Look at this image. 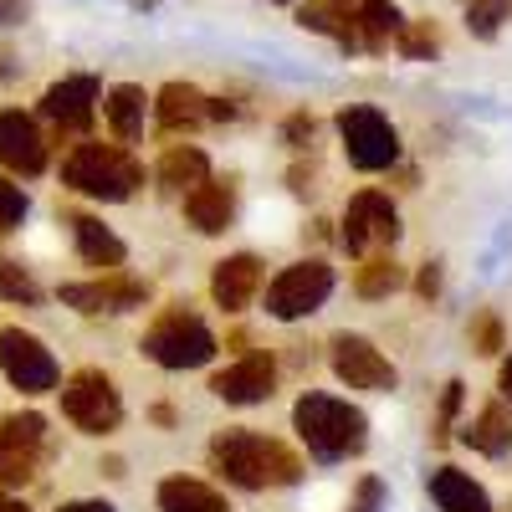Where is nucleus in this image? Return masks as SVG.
Masks as SVG:
<instances>
[{"mask_svg":"<svg viewBox=\"0 0 512 512\" xmlns=\"http://www.w3.org/2000/svg\"><path fill=\"white\" fill-rule=\"evenodd\" d=\"M210 461L231 487L262 492V487H292L303 477V461H297L282 441L256 436V431H221L210 441Z\"/></svg>","mask_w":512,"mask_h":512,"instance_id":"obj_1","label":"nucleus"},{"mask_svg":"<svg viewBox=\"0 0 512 512\" xmlns=\"http://www.w3.org/2000/svg\"><path fill=\"white\" fill-rule=\"evenodd\" d=\"M292 425L303 446L318 456V461H344V456H359L364 441H369V420L359 405L338 400V395H303L292 405Z\"/></svg>","mask_w":512,"mask_h":512,"instance_id":"obj_2","label":"nucleus"},{"mask_svg":"<svg viewBox=\"0 0 512 512\" xmlns=\"http://www.w3.org/2000/svg\"><path fill=\"white\" fill-rule=\"evenodd\" d=\"M62 180L77 190V195H93V200H128L139 185H144V164L118 149V144H77L67 159H62Z\"/></svg>","mask_w":512,"mask_h":512,"instance_id":"obj_3","label":"nucleus"},{"mask_svg":"<svg viewBox=\"0 0 512 512\" xmlns=\"http://www.w3.org/2000/svg\"><path fill=\"white\" fill-rule=\"evenodd\" d=\"M144 354L159 369H200L216 359V333H210L190 308H169L149 333H144Z\"/></svg>","mask_w":512,"mask_h":512,"instance_id":"obj_4","label":"nucleus"},{"mask_svg":"<svg viewBox=\"0 0 512 512\" xmlns=\"http://www.w3.org/2000/svg\"><path fill=\"white\" fill-rule=\"evenodd\" d=\"M62 415L77 425V431L108 436V431H118V420H123V395H118V384L103 369H77L62 384Z\"/></svg>","mask_w":512,"mask_h":512,"instance_id":"obj_5","label":"nucleus"},{"mask_svg":"<svg viewBox=\"0 0 512 512\" xmlns=\"http://www.w3.org/2000/svg\"><path fill=\"white\" fill-rule=\"evenodd\" d=\"M338 134H344V149H349V164L364 169V175H379L400 159V134L395 123L384 118L379 108H344L338 113Z\"/></svg>","mask_w":512,"mask_h":512,"instance_id":"obj_6","label":"nucleus"},{"mask_svg":"<svg viewBox=\"0 0 512 512\" xmlns=\"http://www.w3.org/2000/svg\"><path fill=\"white\" fill-rule=\"evenodd\" d=\"M0 369H6V379L16 384L21 395H52L62 384V369H57L52 349L41 344L36 333L16 328V323L0 328Z\"/></svg>","mask_w":512,"mask_h":512,"instance_id":"obj_7","label":"nucleus"},{"mask_svg":"<svg viewBox=\"0 0 512 512\" xmlns=\"http://www.w3.org/2000/svg\"><path fill=\"white\" fill-rule=\"evenodd\" d=\"M328 292H333V267L328 262H292L267 287V313L277 323H297V318L318 313L328 303Z\"/></svg>","mask_w":512,"mask_h":512,"instance_id":"obj_8","label":"nucleus"},{"mask_svg":"<svg viewBox=\"0 0 512 512\" xmlns=\"http://www.w3.org/2000/svg\"><path fill=\"white\" fill-rule=\"evenodd\" d=\"M41 441H47V420L36 410L0 420V487H26L36 477Z\"/></svg>","mask_w":512,"mask_h":512,"instance_id":"obj_9","label":"nucleus"},{"mask_svg":"<svg viewBox=\"0 0 512 512\" xmlns=\"http://www.w3.org/2000/svg\"><path fill=\"white\" fill-rule=\"evenodd\" d=\"M328 359H333V374L349 390H395V364L359 333H338L328 344Z\"/></svg>","mask_w":512,"mask_h":512,"instance_id":"obj_10","label":"nucleus"},{"mask_svg":"<svg viewBox=\"0 0 512 512\" xmlns=\"http://www.w3.org/2000/svg\"><path fill=\"white\" fill-rule=\"evenodd\" d=\"M395 241H400V216H395L390 195H379V190L354 195L344 210V246L364 256L369 246H395Z\"/></svg>","mask_w":512,"mask_h":512,"instance_id":"obj_11","label":"nucleus"},{"mask_svg":"<svg viewBox=\"0 0 512 512\" xmlns=\"http://www.w3.org/2000/svg\"><path fill=\"white\" fill-rule=\"evenodd\" d=\"M272 390H277V359L272 354H246L210 379V395L226 405H262V400H272Z\"/></svg>","mask_w":512,"mask_h":512,"instance_id":"obj_12","label":"nucleus"},{"mask_svg":"<svg viewBox=\"0 0 512 512\" xmlns=\"http://www.w3.org/2000/svg\"><path fill=\"white\" fill-rule=\"evenodd\" d=\"M62 303L77 308V313H123V308L144 303V282L123 277V272H103L98 282H67Z\"/></svg>","mask_w":512,"mask_h":512,"instance_id":"obj_13","label":"nucleus"},{"mask_svg":"<svg viewBox=\"0 0 512 512\" xmlns=\"http://www.w3.org/2000/svg\"><path fill=\"white\" fill-rule=\"evenodd\" d=\"M0 164L16 169V175H41L47 169V139L21 108L0 113Z\"/></svg>","mask_w":512,"mask_h":512,"instance_id":"obj_14","label":"nucleus"},{"mask_svg":"<svg viewBox=\"0 0 512 512\" xmlns=\"http://www.w3.org/2000/svg\"><path fill=\"white\" fill-rule=\"evenodd\" d=\"M103 88H98V77H62L57 88H47V98H41V113H47L52 123L72 128V134H82V128L93 123V108H98Z\"/></svg>","mask_w":512,"mask_h":512,"instance_id":"obj_15","label":"nucleus"},{"mask_svg":"<svg viewBox=\"0 0 512 512\" xmlns=\"http://www.w3.org/2000/svg\"><path fill=\"white\" fill-rule=\"evenodd\" d=\"M185 216H190V226H195L200 236H221V231L236 221V185L205 175V180L190 185V195H185Z\"/></svg>","mask_w":512,"mask_h":512,"instance_id":"obj_16","label":"nucleus"},{"mask_svg":"<svg viewBox=\"0 0 512 512\" xmlns=\"http://www.w3.org/2000/svg\"><path fill=\"white\" fill-rule=\"evenodd\" d=\"M256 287H262V262H256L251 251H236L226 256V262H216V272H210V297L226 308V313H241Z\"/></svg>","mask_w":512,"mask_h":512,"instance_id":"obj_17","label":"nucleus"},{"mask_svg":"<svg viewBox=\"0 0 512 512\" xmlns=\"http://www.w3.org/2000/svg\"><path fill=\"white\" fill-rule=\"evenodd\" d=\"M297 26L318 31V36H333L338 47H359V16L344 6V0H308V6H297Z\"/></svg>","mask_w":512,"mask_h":512,"instance_id":"obj_18","label":"nucleus"},{"mask_svg":"<svg viewBox=\"0 0 512 512\" xmlns=\"http://www.w3.org/2000/svg\"><path fill=\"white\" fill-rule=\"evenodd\" d=\"M67 226H72V236H77V256H82L88 267H98V272H118V267H123V241H118L98 216H72Z\"/></svg>","mask_w":512,"mask_h":512,"instance_id":"obj_19","label":"nucleus"},{"mask_svg":"<svg viewBox=\"0 0 512 512\" xmlns=\"http://www.w3.org/2000/svg\"><path fill=\"white\" fill-rule=\"evenodd\" d=\"M205 93L200 88H190V82H169V88L159 93V103H154V113H159V128L164 134H180V128H200L205 123Z\"/></svg>","mask_w":512,"mask_h":512,"instance_id":"obj_20","label":"nucleus"},{"mask_svg":"<svg viewBox=\"0 0 512 512\" xmlns=\"http://www.w3.org/2000/svg\"><path fill=\"white\" fill-rule=\"evenodd\" d=\"M431 497L441 512H492V497L466 477L456 472V466H441V472H431Z\"/></svg>","mask_w":512,"mask_h":512,"instance_id":"obj_21","label":"nucleus"},{"mask_svg":"<svg viewBox=\"0 0 512 512\" xmlns=\"http://www.w3.org/2000/svg\"><path fill=\"white\" fill-rule=\"evenodd\" d=\"M159 512H231L216 487H205L195 477H169L159 482Z\"/></svg>","mask_w":512,"mask_h":512,"instance_id":"obj_22","label":"nucleus"},{"mask_svg":"<svg viewBox=\"0 0 512 512\" xmlns=\"http://www.w3.org/2000/svg\"><path fill=\"white\" fill-rule=\"evenodd\" d=\"M144 108H149V98H144V88H134V82H118V88L108 93L103 113H108V128L123 144H134L144 134Z\"/></svg>","mask_w":512,"mask_h":512,"instance_id":"obj_23","label":"nucleus"},{"mask_svg":"<svg viewBox=\"0 0 512 512\" xmlns=\"http://www.w3.org/2000/svg\"><path fill=\"white\" fill-rule=\"evenodd\" d=\"M400 26H405V16L390 6V0H364V6H359V47L384 52L400 36Z\"/></svg>","mask_w":512,"mask_h":512,"instance_id":"obj_24","label":"nucleus"},{"mask_svg":"<svg viewBox=\"0 0 512 512\" xmlns=\"http://www.w3.org/2000/svg\"><path fill=\"white\" fill-rule=\"evenodd\" d=\"M205 175H210V159H205L195 144H175V149H164V159H159V185H164V190L200 185Z\"/></svg>","mask_w":512,"mask_h":512,"instance_id":"obj_25","label":"nucleus"},{"mask_svg":"<svg viewBox=\"0 0 512 512\" xmlns=\"http://www.w3.org/2000/svg\"><path fill=\"white\" fill-rule=\"evenodd\" d=\"M466 441H472V451H482V456H507V446H512L507 410L502 405H487L472 425H466Z\"/></svg>","mask_w":512,"mask_h":512,"instance_id":"obj_26","label":"nucleus"},{"mask_svg":"<svg viewBox=\"0 0 512 512\" xmlns=\"http://www.w3.org/2000/svg\"><path fill=\"white\" fill-rule=\"evenodd\" d=\"M400 282H405V267L395 262V256H369V262L359 267V277H354L359 297H390Z\"/></svg>","mask_w":512,"mask_h":512,"instance_id":"obj_27","label":"nucleus"},{"mask_svg":"<svg viewBox=\"0 0 512 512\" xmlns=\"http://www.w3.org/2000/svg\"><path fill=\"white\" fill-rule=\"evenodd\" d=\"M507 16H512V0H466V26H472V36H482V41H492Z\"/></svg>","mask_w":512,"mask_h":512,"instance_id":"obj_28","label":"nucleus"},{"mask_svg":"<svg viewBox=\"0 0 512 512\" xmlns=\"http://www.w3.org/2000/svg\"><path fill=\"white\" fill-rule=\"evenodd\" d=\"M0 297H6V303H41V287L31 282V272L21 267V262H6V256H0Z\"/></svg>","mask_w":512,"mask_h":512,"instance_id":"obj_29","label":"nucleus"},{"mask_svg":"<svg viewBox=\"0 0 512 512\" xmlns=\"http://www.w3.org/2000/svg\"><path fill=\"white\" fill-rule=\"evenodd\" d=\"M395 41H400V52H405V57H415V62H420V57H431V52L441 47V36H436V26H431V21H405Z\"/></svg>","mask_w":512,"mask_h":512,"instance_id":"obj_30","label":"nucleus"},{"mask_svg":"<svg viewBox=\"0 0 512 512\" xmlns=\"http://www.w3.org/2000/svg\"><path fill=\"white\" fill-rule=\"evenodd\" d=\"M21 221H26V190L11 185V180H0V236H11Z\"/></svg>","mask_w":512,"mask_h":512,"instance_id":"obj_31","label":"nucleus"},{"mask_svg":"<svg viewBox=\"0 0 512 512\" xmlns=\"http://www.w3.org/2000/svg\"><path fill=\"white\" fill-rule=\"evenodd\" d=\"M456 410H461V384L451 379V384H446V395H441V410H436V425H431V441H436V446L451 441V420H456Z\"/></svg>","mask_w":512,"mask_h":512,"instance_id":"obj_32","label":"nucleus"},{"mask_svg":"<svg viewBox=\"0 0 512 512\" xmlns=\"http://www.w3.org/2000/svg\"><path fill=\"white\" fill-rule=\"evenodd\" d=\"M472 349H477V354H497V349H502V323H497V313H482V318L472 323Z\"/></svg>","mask_w":512,"mask_h":512,"instance_id":"obj_33","label":"nucleus"},{"mask_svg":"<svg viewBox=\"0 0 512 512\" xmlns=\"http://www.w3.org/2000/svg\"><path fill=\"white\" fill-rule=\"evenodd\" d=\"M379 502H384V482L379 477H364L359 492H354V502H349V512H379Z\"/></svg>","mask_w":512,"mask_h":512,"instance_id":"obj_34","label":"nucleus"},{"mask_svg":"<svg viewBox=\"0 0 512 512\" xmlns=\"http://www.w3.org/2000/svg\"><path fill=\"white\" fill-rule=\"evenodd\" d=\"M282 134H287V144L297 149V144H303V139H313V118H308V113H292V118H287V128H282Z\"/></svg>","mask_w":512,"mask_h":512,"instance_id":"obj_35","label":"nucleus"},{"mask_svg":"<svg viewBox=\"0 0 512 512\" xmlns=\"http://www.w3.org/2000/svg\"><path fill=\"white\" fill-rule=\"evenodd\" d=\"M415 287H420V297H436V292H441V272H436V267H425Z\"/></svg>","mask_w":512,"mask_h":512,"instance_id":"obj_36","label":"nucleus"},{"mask_svg":"<svg viewBox=\"0 0 512 512\" xmlns=\"http://www.w3.org/2000/svg\"><path fill=\"white\" fill-rule=\"evenodd\" d=\"M6 21H21V0H0V26Z\"/></svg>","mask_w":512,"mask_h":512,"instance_id":"obj_37","label":"nucleus"},{"mask_svg":"<svg viewBox=\"0 0 512 512\" xmlns=\"http://www.w3.org/2000/svg\"><path fill=\"white\" fill-rule=\"evenodd\" d=\"M62 512H113V507L108 502H67Z\"/></svg>","mask_w":512,"mask_h":512,"instance_id":"obj_38","label":"nucleus"},{"mask_svg":"<svg viewBox=\"0 0 512 512\" xmlns=\"http://www.w3.org/2000/svg\"><path fill=\"white\" fill-rule=\"evenodd\" d=\"M497 379H502V395H507V405H512V354L502 359V374H497Z\"/></svg>","mask_w":512,"mask_h":512,"instance_id":"obj_39","label":"nucleus"},{"mask_svg":"<svg viewBox=\"0 0 512 512\" xmlns=\"http://www.w3.org/2000/svg\"><path fill=\"white\" fill-rule=\"evenodd\" d=\"M0 512H31L21 497H0Z\"/></svg>","mask_w":512,"mask_h":512,"instance_id":"obj_40","label":"nucleus"},{"mask_svg":"<svg viewBox=\"0 0 512 512\" xmlns=\"http://www.w3.org/2000/svg\"><path fill=\"white\" fill-rule=\"evenodd\" d=\"M272 6H287V0H272Z\"/></svg>","mask_w":512,"mask_h":512,"instance_id":"obj_41","label":"nucleus"}]
</instances>
